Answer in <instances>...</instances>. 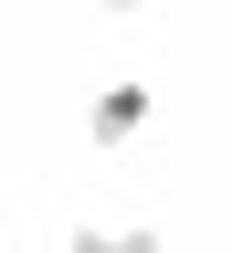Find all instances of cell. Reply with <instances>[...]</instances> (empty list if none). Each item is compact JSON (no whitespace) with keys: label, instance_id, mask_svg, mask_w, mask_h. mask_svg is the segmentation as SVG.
Returning <instances> with one entry per match:
<instances>
[{"label":"cell","instance_id":"obj_2","mask_svg":"<svg viewBox=\"0 0 232 253\" xmlns=\"http://www.w3.org/2000/svg\"><path fill=\"white\" fill-rule=\"evenodd\" d=\"M95 11H138V0H95Z\"/></svg>","mask_w":232,"mask_h":253},{"label":"cell","instance_id":"obj_1","mask_svg":"<svg viewBox=\"0 0 232 253\" xmlns=\"http://www.w3.org/2000/svg\"><path fill=\"white\" fill-rule=\"evenodd\" d=\"M148 116H158V95H148L138 74H116V84H95V106H85V126H95L106 148H116V137H138Z\"/></svg>","mask_w":232,"mask_h":253}]
</instances>
